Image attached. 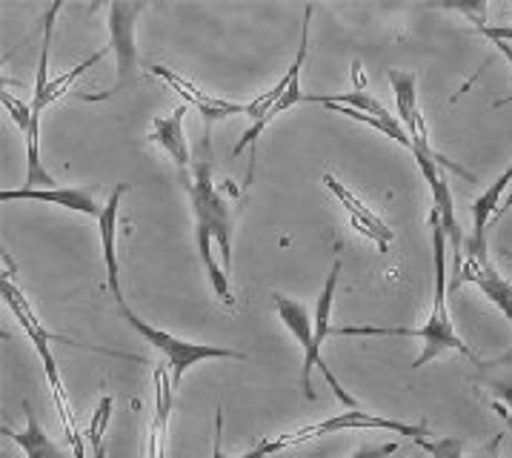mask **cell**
I'll use <instances>...</instances> for the list:
<instances>
[{
	"instance_id": "1",
	"label": "cell",
	"mask_w": 512,
	"mask_h": 458,
	"mask_svg": "<svg viewBox=\"0 0 512 458\" xmlns=\"http://www.w3.org/2000/svg\"><path fill=\"white\" fill-rule=\"evenodd\" d=\"M430 229H432V264H435V292H432V310L424 321V327L412 330V327H335L329 335H361V338H421L424 350L412 361V370H421L424 364L435 361L444 353H461L470 361H478V355L472 353L461 341V335L455 333L447 307V232L438 218V212L430 209Z\"/></svg>"
},
{
	"instance_id": "29",
	"label": "cell",
	"mask_w": 512,
	"mask_h": 458,
	"mask_svg": "<svg viewBox=\"0 0 512 458\" xmlns=\"http://www.w3.org/2000/svg\"><path fill=\"white\" fill-rule=\"evenodd\" d=\"M492 43H495V49H498V52H501V55H504V58H507L512 66V43H507V41H492ZM507 104H512V95L510 98H501V101H495V104H492V109H501V106H507Z\"/></svg>"
},
{
	"instance_id": "12",
	"label": "cell",
	"mask_w": 512,
	"mask_h": 458,
	"mask_svg": "<svg viewBox=\"0 0 512 458\" xmlns=\"http://www.w3.org/2000/svg\"><path fill=\"white\" fill-rule=\"evenodd\" d=\"M129 184H118L109 192L106 204H103L101 218H98V229H101V250H103V267H106V292L115 298V304L121 307L126 304L121 290V264H118V244H115V229H118V209H121V198L126 195Z\"/></svg>"
},
{
	"instance_id": "20",
	"label": "cell",
	"mask_w": 512,
	"mask_h": 458,
	"mask_svg": "<svg viewBox=\"0 0 512 458\" xmlns=\"http://www.w3.org/2000/svg\"><path fill=\"white\" fill-rule=\"evenodd\" d=\"M103 55H106V49H101V52H95V55H89V58H86V61H83V63H78V66H72L69 72H63L61 78H55L52 84L46 86V92H43V95H35V98H32V104H29V106H32V121H41L43 109H46V106L55 104V101H58L61 95H66V92H69L72 86L78 84V78H83V72H86V69H92L95 63L101 61Z\"/></svg>"
},
{
	"instance_id": "2",
	"label": "cell",
	"mask_w": 512,
	"mask_h": 458,
	"mask_svg": "<svg viewBox=\"0 0 512 458\" xmlns=\"http://www.w3.org/2000/svg\"><path fill=\"white\" fill-rule=\"evenodd\" d=\"M0 290H3V298H6V304H9V310H12L15 318L21 321L23 333L32 338V344H35V350H38V358H41V364H43V373H46V381H49V390H52V398H55V407H58V413H61L63 433H66L69 444H72V453H83L81 430H78V421H75V413H72L69 396H66V390H63V381H61V375H58V364H55V355H52V350H49V344H66V347H75V350H92V353H98V355H112V358L138 361V364H144V358L118 353V350H106V347H95V344H78V341H72V338H66V335L61 333H49L41 321H38L35 310L29 307V301L23 298L21 287H18V284H12V278H9V275H3Z\"/></svg>"
},
{
	"instance_id": "26",
	"label": "cell",
	"mask_w": 512,
	"mask_h": 458,
	"mask_svg": "<svg viewBox=\"0 0 512 458\" xmlns=\"http://www.w3.org/2000/svg\"><path fill=\"white\" fill-rule=\"evenodd\" d=\"M475 32L490 38V41H507L512 43V26H490V23L478 21L475 23Z\"/></svg>"
},
{
	"instance_id": "28",
	"label": "cell",
	"mask_w": 512,
	"mask_h": 458,
	"mask_svg": "<svg viewBox=\"0 0 512 458\" xmlns=\"http://www.w3.org/2000/svg\"><path fill=\"white\" fill-rule=\"evenodd\" d=\"M269 456H275V450H272V438H269V441H258L252 450H246V453H241V456H235V458H269Z\"/></svg>"
},
{
	"instance_id": "14",
	"label": "cell",
	"mask_w": 512,
	"mask_h": 458,
	"mask_svg": "<svg viewBox=\"0 0 512 458\" xmlns=\"http://www.w3.org/2000/svg\"><path fill=\"white\" fill-rule=\"evenodd\" d=\"M95 187H58V189H3L0 198L3 201H41L52 207L72 209L89 218H101L103 207L95 201Z\"/></svg>"
},
{
	"instance_id": "24",
	"label": "cell",
	"mask_w": 512,
	"mask_h": 458,
	"mask_svg": "<svg viewBox=\"0 0 512 458\" xmlns=\"http://www.w3.org/2000/svg\"><path fill=\"white\" fill-rule=\"evenodd\" d=\"M0 101H3V106H6L9 118H12L15 126L23 132V138H26L29 126H32V106L21 104V101H18V98H12L9 92H0Z\"/></svg>"
},
{
	"instance_id": "9",
	"label": "cell",
	"mask_w": 512,
	"mask_h": 458,
	"mask_svg": "<svg viewBox=\"0 0 512 458\" xmlns=\"http://www.w3.org/2000/svg\"><path fill=\"white\" fill-rule=\"evenodd\" d=\"M309 21H312V6H304V21H301V43H298V52H295V61L287 69V75L278 81V84L269 89L267 95H261L258 101H252L249 104V115L246 118H252V126L244 132V138L235 144L232 149V155H241L246 146L252 149V158H255V146H258V138L264 135V121H267V115L275 109V104L284 98V92H287L292 81L304 72V63H307V49H309Z\"/></svg>"
},
{
	"instance_id": "13",
	"label": "cell",
	"mask_w": 512,
	"mask_h": 458,
	"mask_svg": "<svg viewBox=\"0 0 512 458\" xmlns=\"http://www.w3.org/2000/svg\"><path fill=\"white\" fill-rule=\"evenodd\" d=\"M324 184H327V189L338 198V204L347 209L349 221H352V227H355V232H361L364 238H369L372 244H378L381 247V252H387V247H390V241L395 238V232L390 229V224L387 221H381V215H375L372 209L355 195V192H349L341 181H335V175H324Z\"/></svg>"
},
{
	"instance_id": "19",
	"label": "cell",
	"mask_w": 512,
	"mask_h": 458,
	"mask_svg": "<svg viewBox=\"0 0 512 458\" xmlns=\"http://www.w3.org/2000/svg\"><path fill=\"white\" fill-rule=\"evenodd\" d=\"M23 413H26V430L15 433V430L3 427V436L12 438V441L21 447L26 458H66L61 453V447L46 436V430L41 427V421H38V416H35V410H32L29 401H23Z\"/></svg>"
},
{
	"instance_id": "25",
	"label": "cell",
	"mask_w": 512,
	"mask_h": 458,
	"mask_svg": "<svg viewBox=\"0 0 512 458\" xmlns=\"http://www.w3.org/2000/svg\"><path fill=\"white\" fill-rule=\"evenodd\" d=\"M395 453H398V444L387 441V444H364V447H358L349 458H392Z\"/></svg>"
},
{
	"instance_id": "8",
	"label": "cell",
	"mask_w": 512,
	"mask_h": 458,
	"mask_svg": "<svg viewBox=\"0 0 512 458\" xmlns=\"http://www.w3.org/2000/svg\"><path fill=\"white\" fill-rule=\"evenodd\" d=\"M341 430H392V433L407 436L412 438V441H421V438L430 436L424 424H404V421L372 416V413H364V410H349V413L327 418V421L307 424V427H301V430H295V433H287V436L272 438V450L281 453V450H287V447H298V444H304V441L329 436V433H341Z\"/></svg>"
},
{
	"instance_id": "4",
	"label": "cell",
	"mask_w": 512,
	"mask_h": 458,
	"mask_svg": "<svg viewBox=\"0 0 512 458\" xmlns=\"http://www.w3.org/2000/svg\"><path fill=\"white\" fill-rule=\"evenodd\" d=\"M118 313L123 315V321L135 330V333L144 338L146 344H152L158 353L164 355L166 367H169V375H172V387L178 390L181 387V378L192 367V364H201V361H209V358H232V361H244L246 355L238 353V350H229V347H215V344H192V341H184V338H175L166 330H158L152 324H146L144 318H138V313L129 307V304H121Z\"/></svg>"
},
{
	"instance_id": "22",
	"label": "cell",
	"mask_w": 512,
	"mask_h": 458,
	"mask_svg": "<svg viewBox=\"0 0 512 458\" xmlns=\"http://www.w3.org/2000/svg\"><path fill=\"white\" fill-rule=\"evenodd\" d=\"M109 416H112V396H103L92 413V421H89V430H86V438H89V447H92V458H106V444H103V436H106V424H109Z\"/></svg>"
},
{
	"instance_id": "10",
	"label": "cell",
	"mask_w": 512,
	"mask_h": 458,
	"mask_svg": "<svg viewBox=\"0 0 512 458\" xmlns=\"http://www.w3.org/2000/svg\"><path fill=\"white\" fill-rule=\"evenodd\" d=\"M149 72L158 75L164 84L172 86L184 98L186 106H195L201 112V118L206 121V129L215 124V121H224V118H232V115H249V104H235V101H226V98H212V95H206L204 89H198L192 81H186L184 75L166 69L161 63H152Z\"/></svg>"
},
{
	"instance_id": "7",
	"label": "cell",
	"mask_w": 512,
	"mask_h": 458,
	"mask_svg": "<svg viewBox=\"0 0 512 458\" xmlns=\"http://www.w3.org/2000/svg\"><path fill=\"white\" fill-rule=\"evenodd\" d=\"M275 298V310H278V318L284 321V327H287L289 333L295 335L298 341H301V347H304V367H301V393L307 401H315V390H312V367H321L324 375H327V381L335 387V396L341 398L347 407L352 410H358L355 407V401L349 393H344V387L338 384V378L332 375L327 364H324V358H321V350L315 347V327H312V318H309L307 304H301V301H292L287 295H281V292H275L272 295Z\"/></svg>"
},
{
	"instance_id": "16",
	"label": "cell",
	"mask_w": 512,
	"mask_h": 458,
	"mask_svg": "<svg viewBox=\"0 0 512 458\" xmlns=\"http://www.w3.org/2000/svg\"><path fill=\"white\" fill-rule=\"evenodd\" d=\"M390 84L395 101H398V121L410 132L412 144L430 141V132H427L421 106H418V75L410 69H390Z\"/></svg>"
},
{
	"instance_id": "18",
	"label": "cell",
	"mask_w": 512,
	"mask_h": 458,
	"mask_svg": "<svg viewBox=\"0 0 512 458\" xmlns=\"http://www.w3.org/2000/svg\"><path fill=\"white\" fill-rule=\"evenodd\" d=\"M155 384V413L149 421V456L166 458V444H169V416H172V401H175V387L169 367H155L152 373Z\"/></svg>"
},
{
	"instance_id": "11",
	"label": "cell",
	"mask_w": 512,
	"mask_h": 458,
	"mask_svg": "<svg viewBox=\"0 0 512 458\" xmlns=\"http://www.w3.org/2000/svg\"><path fill=\"white\" fill-rule=\"evenodd\" d=\"M467 281L484 292L492 304L507 315V321L512 324V284L510 281H504V275L492 267L490 255H487V258H478V255L464 252V264H461V272L450 281V290H458V287L467 284Z\"/></svg>"
},
{
	"instance_id": "31",
	"label": "cell",
	"mask_w": 512,
	"mask_h": 458,
	"mask_svg": "<svg viewBox=\"0 0 512 458\" xmlns=\"http://www.w3.org/2000/svg\"><path fill=\"white\" fill-rule=\"evenodd\" d=\"M510 209H512V192H510V195H507V201L501 204V209L495 212V218H492V224H495V221H501V218H504V212H510Z\"/></svg>"
},
{
	"instance_id": "23",
	"label": "cell",
	"mask_w": 512,
	"mask_h": 458,
	"mask_svg": "<svg viewBox=\"0 0 512 458\" xmlns=\"http://www.w3.org/2000/svg\"><path fill=\"white\" fill-rule=\"evenodd\" d=\"M421 450H427L432 458H461L464 453V441L461 438H441V441H430V438H421L415 441Z\"/></svg>"
},
{
	"instance_id": "30",
	"label": "cell",
	"mask_w": 512,
	"mask_h": 458,
	"mask_svg": "<svg viewBox=\"0 0 512 458\" xmlns=\"http://www.w3.org/2000/svg\"><path fill=\"white\" fill-rule=\"evenodd\" d=\"M498 447H501V436H495V441H490L475 458H498Z\"/></svg>"
},
{
	"instance_id": "3",
	"label": "cell",
	"mask_w": 512,
	"mask_h": 458,
	"mask_svg": "<svg viewBox=\"0 0 512 458\" xmlns=\"http://www.w3.org/2000/svg\"><path fill=\"white\" fill-rule=\"evenodd\" d=\"M189 204L195 215V238H209L221 247L226 275H232V212L224 195L212 184V141L206 129L201 152L192 158V167L184 172Z\"/></svg>"
},
{
	"instance_id": "21",
	"label": "cell",
	"mask_w": 512,
	"mask_h": 458,
	"mask_svg": "<svg viewBox=\"0 0 512 458\" xmlns=\"http://www.w3.org/2000/svg\"><path fill=\"white\" fill-rule=\"evenodd\" d=\"M338 275H341V258H335L332 270L327 275V284L321 290L318 307H315V347L321 350V344L327 341L332 327H329V315H332V301H335V287H338Z\"/></svg>"
},
{
	"instance_id": "32",
	"label": "cell",
	"mask_w": 512,
	"mask_h": 458,
	"mask_svg": "<svg viewBox=\"0 0 512 458\" xmlns=\"http://www.w3.org/2000/svg\"><path fill=\"white\" fill-rule=\"evenodd\" d=\"M504 255H507V258H510V261H512V250H504Z\"/></svg>"
},
{
	"instance_id": "5",
	"label": "cell",
	"mask_w": 512,
	"mask_h": 458,
	"mask_svg": "<svg viewBox=\"0 0 512 458\" xmlns=\"http://www.w3.org/2000/svg\"><path fill=\"white\" fill-rule=\"evenodd\" d=\"M412 158L421 169V175L427 178L432 192V209L438 212L441 224H444V232L452 241V255H455V264H452V278L461 272V264H464V235H461V227L455 221V204H452V192L450 184H447V169L464 175L467 181H475V175H470L464 167L447 161L444 155H438L430 146V141H421V144H412Z\"/></svg>"
},
{
	"instance_id": "15",
	"label": "cell",
	"mask_w": 512,
	"mask_h": 458,
	"mask_svg": "<svg viewBox=\"0 0 512 458\" xmlns=\"http://www.w3.org/2000/svg\"><path fill=\"white\" fill-rule=\"evenodd\" d=\"M512 184V164L504 172H501V178L487 187L475 201H472V238L470 244H467V252L470 255H478V258H487L490 250H487V229H490L492 218H495V212L501 209V195H504V189Z\"/></svg>"
},
{
	"instance_id": "27",
	"label": "cell",
	"mask_w": 512,
	"mask_h": 458,
	"mask_svg": "<svg viewBox=\"0 0 512 458\" xmlns=\"http://www.w3.org/2000/svg\"><path fill=\"white\" fill-rule=\"evenodd\" d=\"M490 390L504 401V407L512 413V381H492Z\"/></svg>"
},
{
	"instance_id": "6",
	"label": "cell",
	"mask_w": 512,
	"mask_h": 458,
	"mask_svg": "<svg viewBox=\"0 0 512 458\" xmlns=\"http://www.w3.org/2000/svg\"><path fill=\"white\" fill-rule=\"evenodd\" d=\"M146 9V3L141 0H129V3H109V41H112V52H115V61H118V78L115 86L109 92L101 95H78L86 104H101L109 101L115 95H121L126 89H132L138 81V46H135V26L138 18Z\"/></svg>"
},
{
	"instance_id": "17",
	"label": "cell",
	"mask_w": 512,
	"mask_h": 458,
	"mask_svg": "<svg viewBox=\"0 0 512 458\" xmlns=\"http://www.w3.org/2000/svg\"><path fill=\"white\" fill-rule=\"evenodd\" d=\"M186 112H189V106L181 104L175 112H169V115H158V118L152 121V126H149V141L161 146L166 155L178 164L181 172H186V169L192 167V158H195L184 135Z\"/></svg>"
}]
</instances>
